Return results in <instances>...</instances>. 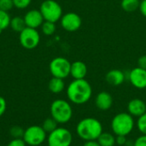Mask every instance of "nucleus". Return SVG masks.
<instances>
[{
    "instance_id": "nucleus-1",
    "label": "nucleus",
    "mask_w": 146,
    "mask_h": 146,
    "mask_svg": "<svg viewBox=\"0 0 146 146\" xmlns=\"http://www.w3.org/2000/svg\"><path fill=\"white\" fill-rule=\"evenodd\" d=\"M92 96V87L86 80H74L67 87V97L74 104H86Z\"/></svg>"
},
{
    "instance_id": "nucleus-2",
    "label": "nucleus",
    "mask_w": 146,
    "mask_h": 146,
    "mask_svg": "<svg viewBox=\"0 0 146 146\" xmlns=\"http://www.w3.org/2000/svg\"><path fill=\"white\" fill-rule=\"evenodd\" d=\"M103 132L102 123L93 117L84 118L76 126V133L84 141L97 140Z\"/></svg>"
},
{
    "instance_id": "nucleus-3",
    "label": "nucleus",
    "mask_w": 146,
    "mask_h": 146,
    "mask_svg": "<svg viewBox=\"0 0 146 146\" xmlns=\"http://www.w3.org/2000/svg\"><path fill=\"white\" fill-rule=\"evenodd\" d=\"M134 127L135 121L133 116H132L129 113H119L115 115L111 121V129L113 133H115L116 136H127L132 133Z\"/></svg>"
},
{
    "instance_id": "nucleus-4",
    "label": "nucleus",
    "mask_w": 146,
    "mask_h": 146,
    "mask_svg": "<svg viewBox=\"0 0 146 146\" xmlns=\"http://www.w3.org/2000/svg\"><path fill=\"white\" fill-rule=\"evenodd\" d=\"M50 115L58 124H66L73 117V108L69 102L56 99L50 105Z\"/></svg>"
},
{
    "instance_id": "nucleus-5",
    "label": "nucleus",
    "mask_w": 146,
    "mask_h": 146,
    "mask_svg": "<svg viewBox=\"0 0 146 146\" xmlns=\"http://www.w3.org/2000/svg\"><path fill=\"white\" fill-rule=\"evenodd\" d=\"M39 11L44 21L54 23L60 21L62 16V9L55 0H44L40 5Z\"/></svg>"
},
{
    "instance_id": "nucleus-6",
    "label": "nucleus",
    "mask_w": 146,
    "mask_h": 146,
    "mask_svg": "<svg viewBox=\"0 0 146 146\" xmlns=\"http://www.w3.org/2000/svg\"><path fill=\"white\" fill-rule=\"evenodd\" d=\"M73 142L71 132L65 127H57L49 133L47 143L49 146H70Z\"/></svg>"
},
{
    "instance_id": "nucleus-7",
    "label": "nucleus",
    "mask_w": 146,
    "mask_h": 146,
    "mask_svg": "<svg viewBox=\"0 0 146 146\" xmlns=\"http://www.w3.org/2000/svg\"><path fill=\"white\" fill-rule=\"evenodd\" d=\"M47 137V133L40 126H31L24 131L23 140L27 145L30 146H38L42 145Z\"/></svg>"
},
{
    "instance_id": "nucleus-8",
    "label": "nucleus",
    "mask_w": 146,
    "mask_h": 146,
    "mask_svg": "<svg viewBox=\"0 0 146 146\" xmlns=\"http://www.w3.org/2000/svg\"><path fill=\"white\" fill-rule=\"evenodd\" d=\"M50 72L53 77L65 79L70 75L71 62L65 57L57 56L50 62Z\"/></svg>"
},
{
    "instance_id": "nucleus-9",
    "label": "nucleus",
    "mask_w": 146,
    "mask_h": 146,
    "mask_svg": "<svg viewBox=\"0 0 146 146\" xmlns=\"http://www.w3.org/2000/svg\"><path fill=\"white\" fill-rule=\"evenodd\" d=\"M19 33V41L23 48L33 50L38 45L40 42V35L37 29L26 27Z\"/></svg>"
},
{
    "instance_id": "nucleus-10",
    "label": "nucleus",
    "mask_w": 146,
    "mask_h": 146,
    "mask_svg": "<svg viewBox=\"0 0 146 146\" xmlns=\"http://www.w3.org/2000/svg\"><path fill=\"white\" fill-rule=\"evenodd\" d=\"M60 21L62 27L68 32H75L79 30L82 24L80 16L74 12H68L62 15Z\"/></svg>"
},
{
    "instance_id": "nucleus-11",
    "label": "nucleus",
    "mask_w": 146,
    "mask_h": 146,
    "mask_svg": "<svg viewBox=\"0 0 146 146\" xmlns=\"http://www.w3.org/2000/svg\"><path fill=\"white\" fill-rule=\"evenodd\" d=\"M130 83L137 89L146 88V70L136 67L133 68L128 74Z\"/></svg>"
},
{
    "instance_id": "nucleus-12",
    "label": "nucleus",
    "mask_w": 146,
    "mask_h": 146,
    "mask_svg": "<svg viewBox=\"0 0 146 146\" xmlns=\"http://www.w3.org/2000/svg\"><path fill=\"white\" fill-rule=\"evenodd\" d=\"M24 21L26 23V26L27 27L35 28L41 27L43 22L44 21V17L39 11V9H31L26 13L24 15Z\"/></svg>"
},
{
    "instance_id": "nucleus-13",
    "label": "nucleus",
    "mask_w": 146,
    "mask_h": 146,
    "mask_svg": "<svg viewBox=\"0 0 146 146\" xmlns=\"http://www.w3.org/2000/svg\"><path fill=\"white\" fill-rule=\"evenodd\" d=\"M114 103V99L113 97L111 96V94L108 92L103 91L101 92H99L95 98V105L96 107L103 111H106L109 110Z\"/></svg>"
},
{
    "instance_id": "nucleus-14",
    "label": "nucleus",
    "mask_w": 146,
    "mask_h": 146,
    "mask_svg": "<svg viewBox=\"0 0 146 146\" xmlns=\"http://www.w3.org/2000/svg\"><path fill=\"white\" fill-rule=\"evenodd\" d=\"M146 112V103L139 98H133L127 104V113L133 117H139Z\"/></svg>"
},
{
    "instance_id": "nucleus-15",
    "label": "nucleus",
    "mask_w": 146,
    "mask_h": 146,
    "mask_svg": "<svg viewBox=\"0 0 146 146\" xmlns=\"http://www.w3.org/2000/svg\"><path fill=\"white\" fill-rule=\"evenodd\" d=\"M125 79H126V75L124 72L120 69L110 70L105 76V80L107 83L113 86H119L122 85L125 81Z\"/></svg>"
},
{
    "instance_id": "nucleus-16",
    "label": "nucleus",
    "mask_w": 146,
    "mask_h": 146,
    "mask_svg": "<svg viewBox=\"0 0 146 146\" xmlns=\"http://www.w3.org/2000/svg\"><path fill=\"white\" fill-rule=\"evenodd\" d=\"M87 74V66L82 61H75L71 63L70 75L74 80L85 79Z\"/></svg>"
},
{
    "instance_id": "nucleus-17",
    "label": "nucleus",
    "mask_w": 146,
    "mask_h": 146,
    "mask_svg": "<svg viewBox=\"0 0 146 146\" xmlns=\"http://www.w3.org/2000/svg\"><path fill=\"white\" fill-rule=\"evenodd\" d=\"M48 88L52 93L59 94V93L62 92L63 90L65 89V82H64L63 79L52 77L49 81Z\"/></svg>"
},
{
    "instance_id": "nucleus-18",
    "label": "nucleus",
    "mask_w": 146,
    "mask_h": 146,
    "mask_svg": "<svg viewBox=\"0 0 146 146\" xmlns=\"http://www.w3.org/2000/svg\"><path fill=\"white\" fill-rule=\"evenodd\" d=\"M98 144L101 146H115V137L114 134L109 132H103L101 135L97 139Z\"/></svg>"
},
{
    "instance_id": "nucleus-19",
    "label": "nucleus",
    "mask_w": 146,
    "mask_h": 146,
    "mask_svg": "<svg viewBox=\"0 0 146 146\" xmlns=\"http://www.w3.org/2000/svg\"><path fill=\"white\" fill-rule=\"evenodd\" d=\"M140 0H121V8L126 12H133L139 9Z\"/></svg>"
},
{
    "instance_id": "nucleus-20",
    "label": "nucleus",
    "mask_w": 146,
    "mask_h": 146,
    "mask_svg": "<svg viewBox=\"0 0 146 146\" xmlns=\"http://www.w3.org/2000/svg\"><path fill=\"white\" fill-rule=\"evenodd\" d=\"M15 32L21 33L27 26L24 21V18L20 16H15L14 18H11L10 21V26H9Z\"/></svg>"
},
{
    "instance_id": "nucleus-21",
    "label": "nucleus",
    "mask_w": 146,
    "mask_h": 146,
    "mask_svg": "<svg viewBox=\"0 0 146 146\" xmlns=\"http://www.w3.org/2000/svg\"><path fill=\"white\" fill-rule=\"evenodd\" d=\"M11 17L7 11L0 10V30L3 31L10 26Z\"/></svg>"
},
{
    "instance_id": "nucleus-22",
    "label": "nucleus",
    "mask_w": 146,
    "mask_h": 146,
    "mask_svg": "<svg viewBox=\"0 0 146 146\" xmlns=\"http://www.w3.org/2000/svg\"><path fill=\"white\" fill-rule=\"evenodd\" d=\"M56 24L54 22H51V21H44L41 26L42 33L46 36H50V35L54 34V33L56 32Z\"/></svg>"
},
{
    "instance_id": "nucleus-23",
    "label": "nucleus",
    "mask_w": 146,
    "mask_h": 146,
    "mask_svg": "<svg viewBox=\"0 0 146 146\" xmlns=\"http://www.w3.org/2000/svg\"><path fill=\"white\" fill-rule=\"evenodd\" d=\"M57 125H58V123L52 117H50L44 121V122L42 124V127L47 133H50L52 131H54L56 128L58 127Z\"/></svg>"
},
{
    "instance_id": "nucleus-24",
    "label": "nucleus",
    "mask_w": 146,
    "mask_h": 146,
    "mask_svg": "<svg viewBox=\"0 0 146 146\" xmlns=\"http://www.w3.org/2000/svg\"><path fill=\"white\" fill-rule=\"evenodd\" d=\"M136 126L138 130L141 133V134L146 135V112L141 116L138 117Z\"/></svg>"
},
{
    "instance_id": "nucleus-25",
    "label": "nucleus",
    "mask_w": 146,
    "mask_h": 146,
    "mask_svg": "<svg viewBox=\"0 0 146 146\" xmlns=\"http://www.w3.org/2000/svg\"><path fill=\"white\" fill-rule=\"evenodd\" d=\"M24 131L25 130H23L21 127H20L18 126H15V127L10 128L9 133L14 139H22L23 134H24Z\"/></svg>"
},
{
    "instance_id": "nucleus-26",
    "label": "nucleus",
    "mask_w": 146,
    "mask_h": 146,
    "mask_svg": "<svg viewBox=\"0 0 146 146\" xmlns=\"http://www.w3.org/2000/svg\"><path fill=\"white\" fill-rule=\"evenodd\" d=\"M31 2L32 0H13L14 7L19 9H24L27 8L30 5Z\"/></svg>"
},
{
    "instance_id": "nucleus-27",
    "label": "nucleus",
    "mask_w": 146,
    "mask_h": 146,
    "mask_svg": "<svg viewBox=\"0 0 146 146\" xmlns=\"http://www.w3.org/2000/svg\"><path fill=\"white\" fill-rule=\"evenodd\" d=\"M14 7L13 0H0V10L9 11Z\"/></svg>"
},
{
    "instance_id": "nucleus-28",
    "label": "nucleus",
    "mask_w": 146,
    "mask_h": 146,
    "mask_svg": "<svg viewBox=\"0 0 146 146\" xmlns=\"http://www.w3.org/2000/svg\"><path fill=\"white\" fill-rule=\"evenodd\" d=\"M133 146H146V135L141 134L138 137L133 143Z\"/></svg>"
},
{
    "instance_id": "nucleus-29",
    "label": "nucleus",
    "mask_w": 146,
    "mask_h": 146,
    "mask_svg": "<svg viewBox=\"0 0 146 146\" xmlns=\"http://www.w3.org/2000/svg\"><path fill=\"white\" fill-rule=\"evenodd\" d=\"M26 145L23 139H13L7 146H26Z\"/></svg>"
},
{
    "instance_id": "nucleus-30",
    "label": "nucleus",
    "mask_w": 146,
    "mask_h": 146,
    "mask_svg": "<svg viewBox=\"0 0 146 146\" xmlns=\"http://www.w3.org/2000/svg\"><path fill=\"white\" fill-rule=\"evenodd\" d=\"M127 136L124 135H118L115 137V144L120 146L125 145L127 144Z\"/></svg>"
},
{
    "instance_id": "nucleus-31",
    "label": "nucleus",
    "mask_w": 146,
    "mask_h": 146,
    "mask_svg": "<svg viewBox=\"0 0 146 146\" xmlns=\"http://www.w3.org/2000/svg\"><path fill=\"white\" fill-rule=\"evenodd\" d=\"M6 109H7V103H6V100L0 96V117L5 113L6 111Z\"/></svg>"
},
{
    "instance_id": "nucleus-32",
    "label": "nucleus",
    "mask_w": 146,
    "mask_h": 146,
    "mask_svg": "<svg viewBox=\"0 0 146 146\" xmlns=\"http://www.w3.org/2000/svg\"><path fill=\"white\" fill-rule=\"evenodd\" d=\"M138 67L146 70V55L141 56L138 59Z\"/></svg>"
},
{
    "instance_id": "nucleus-33",
    "label": "nucleus",
    "mask_w": 146,
    "mask_h": 146,
    "mask_svg": "<svg viewBox=\"0 0 146 146\" xmlns=\"http://www.w3.org/2000/svg\"><path fill=\"white\" fill-rule=\"evenodd\" d=\"M139 10L141 14L146 17V0H141L140 5H139Z\"/></svg>"
},
{
    "instance_id": "nucleus-34",
    "label": "nucleus",
    "mask_w": 146,
    "mask_h": 146,
    "mask_svg": "<svg viewBox=\"0 0 146 146\" xmlns=\"http://www.w3.org/2000/svg\"><path fill=\"white\" fill-rule=\"evenodd\" d=\"M82 146H101L97 140H90V141H85L84 145Z\"/></svg>"
},
{
    "instance_id": "nucleus-35",
    "label": "nucleus",
    "mask_w": 146,
    "mask_h": 146,
    "mask_svg": "<svg viewBox=\"0 0 146 146\" xmlns=\"http://www.w3.org/2000/svg\"><path fill=\"white\" fill-rule=\"evenodd\" d=\"M140 1H141V0H140Z\"/></svg>"
}]
</instances>
